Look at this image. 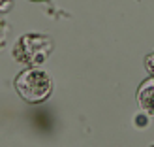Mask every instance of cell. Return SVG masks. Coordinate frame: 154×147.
I'll return each instance as SVG.
<instances>
[{"instance_id": "5", "label": "cell", "mask_w": 154, "mask_h": 147, "mask_svg": "<svg viewBox=\"0 0 154 147\" xmlns=\"http://www.w3.org/2000/svg\"><path fill=\"white\" fill-rule=\"evenodd\" d=\"M135 123H137V126H139V128H143V126L149 125V121H147V117H145V115H143V117H141V115H137V117H135Z\"/></svg>"}, {"instance_id": "1", "label": "cell", "mask_w": 154, "mask_h": 147, "mask_svg": "<svg viewBox=\"0 0 154 147\" xmlns=\"http://www.w3.org/2000/svg\"><path fill=\"white\" fill-rule=\"evenodd\" d=\"M15 91L23 100L30 104H40L47 100L53 92V79L49 72L40 66H30L28 70L21 72L15 77Z\"/></svg>"}, {"instance_id": "4", "label": "cell", "mask_w": 154, "mask_h": 147, "mask_svg": "<svg viewBox=\"0 0 154 147\" xmlns=\"http://www.w3.org/2000/svg\"><path fill=\"white\" fill-rule=\"evenodd\" d=\"M145 68H147V72L150 75H154V51L145 57Z\"/></svg>"}, {"instance_id": "7", "label": "cell", "mask_w": 154, "mask_h": 147, "mask_svg": "<svg viewBox=\"0 0 154 147\" xmlns=\"http://www.w3.org/2000/svg\"><path fill=\"white\" fill-rule=\"evenodd\" d=\"M34 2H43V0H34Z\"/></svg>"}, {"instance_id": "6", "label": "cell", "mask_w": 154, "mask_h": 147, "mask_svg": "<svg viewBox=\"0 0 154 147\" xmlns=\"http://www.w3.org/2000/svg\"><path fill=\"white\" fill-rule=\"evenodd\" d=\"M11 4H13V0H2V11H8L11 8Z\"/></svg>"}, {"instance_id": "2", "label": "cell", "mask_w": 154, "mask_h": 147, "mask_svg": "<svg viewBox=\"0 0 154 147\" xmlns=\"http://www.w3.org/2000/svg\"><path fill=\"white\" fill-rule=\"evenodd\" d=\"M53 53V40L45 34L28 32L21 36L13 45V57L15 60L26 64V66H40L49 59Z\"/></svg>"}, {"instance_id": "3", "label": "cell", "mask_w": 154, "mask_h": 147, "mask_svg": "<svg viewBox=\"0 0 154 147\" xmlns=\"http://www.w3.org/2000/svg\"><path fill=\"white\" fill-rule=\"evenodd\" d=\"M137 104L145 113L154 115V75L150 79H145L139 85V89H137Z\"/></svg>"}]
</instances>
